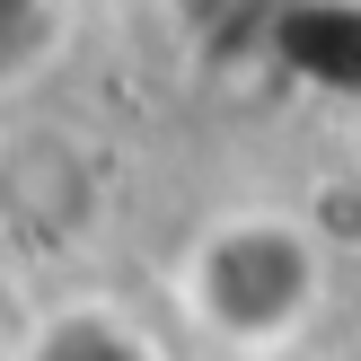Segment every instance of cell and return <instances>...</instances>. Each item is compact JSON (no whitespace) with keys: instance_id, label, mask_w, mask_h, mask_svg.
I'll list each match as a JSON object with an SVG mask.
<instances>
[{"instance_id":"2","label":"cell","mask_w":361,"mask_h":361,"mask_svg":"<svg viewBox=\"0 0 361 361\" xmlns=\"http://www.w3.org/2000/svg\"><path fill=\"white\" fill-rule=\"evenodd\" d=\"M0 361H168V353H159V335L141 326L133 309H115V300H62V309H44Z\"/></svg>"},{"instance_id":"1","label":"cell","mask_w":361,"mask_h":361,"mask_svg":"<svg viewBox=\"0 0 361 361\" xmlns=\"http://www.w3.org/2000/svg\"><path fill=\"white\" fill-rule=\"evenodd\" d=\"M317 291H326V264H317L309 229L282 221V212L221 221L185 256V309L229 353H282L317 317Z\"/></svg>"}]
</instances>
